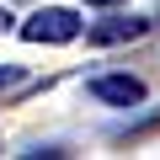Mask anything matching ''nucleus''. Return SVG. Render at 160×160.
<instances>
[{"mask_svg": "<svg viewBox=\"0 0 160 160\" xmlns=\"http://www.w3.org/2000/svg\"><path fill=\"white\" fill-rule=\"evenodd\" d=\"M86 6H123V0H86Z\"/></svg>", "mask_w": 160, "mask_h": 160, "instance_id": "423d86ee", "label": "nucleus"}, {"mask_svg": "<svg viewBox=\"0 0 160 160\" xmlns=\"http://www.w3.org/2000/svg\"><path fill=\"white\" fill-rule=\"evenodd\" d=\"M16 80H22V69H16V64H0V91H6V86H16Z\"/></svg>", "mask_w": 160, "mask_h": 160, "instance_id": "20e7f679", "label": "nucleus"}, {"mask_svg": "<svg viewBox=\"0 0 160 160\" xmlns=\"http://www.w3.org/2000/svg\"><path fill=\"white\" fill-rule=\"evenodd\" d=\"M6 27H11V11H6V6H0V32H6Z\"/></svg>", "mask_w": 160, "mask_h": 160, "instance_id": "39448f33", "label": "nucleus"}, {"mask_svg": "<svg viewBox=\"0 0 160 160\" xmlns=\"http://www.w3.org/2000/svg\"><path fill=\"white\" fill-rule=\"evenodd\" d=\"M144 32H149V16H107V22L86 27V43L91 48H118V43H139Z\"/></svg>", "mask_w": 160, "mask_h": 160, "instance_id": "f03ea898", "label": "nucleus"}, {"mask_svg": "<svg viewBox=\"0 0 160 160\" xmlns=\"http://www.w3.org/2000/svg\"><path fill=\"white\" fill-rule=\"evenodd\" d=\"M86 91L96 102H112V107H139L144 102V80L139 75H91Z\"/></svg>", "mask_w": 160, "mask_h": 160, "instance_id": "7ed1b4c3", "label": "nucleus"}, {"mask_svg": "<svg viewBox=\"0 0 160 160\" xmlns=\"http://www.w3.org/2000/svg\"><path fill=\"white\" fill-rule=\"evenodd\" d=\"M16 32H22V43H75L80 32H86V22H80L69 6H38Z\"/></svg>", "mask_w": 160, "mask_h": 160, "instance_id": "f257e3e1", "label": "nucleus"}]
</instances>
